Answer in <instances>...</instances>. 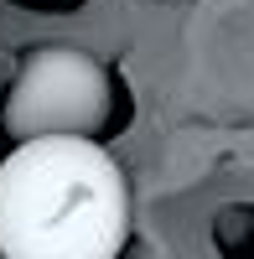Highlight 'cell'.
Masks as SVG:
<instances>
[{
	"instance_id": "3957f363",
	"label": "cell",
	"mask_w": 254,
	"mask_h": 259,
	"mask_svg": "<svg viewBox=\"0 0 254 259\" xmlns=\"http://www.w3.org/2000/svg\"><path fill=\"white\" fill-rule=\"evenodd\" d=\"M0 104H6V73H0Z\"/></svg>"
},
{
	"instance_id": "6da1fadb",
	"label": "cell",
	"mask_w": 254,
	"mask_h": 259,
	"mask_svg": "<svg viewBox=\"0 0 254 259\" xmlns=\"http://www.w3.org/2000/svg\"><path fill=\"white\" fill-rule=\"evenodd\" d=\"M130 244V182L99 140H21L0 161L6 259H119Z\"/></svg>"
},
{
	"instance_id": "7a4b0ae2",
	"label": "cell",
	"mask_w": 254,
	"mask_h": 259,
	"mask_svg": "<svg viewBox=\"0 0 254 259\" xmlns=\"http://www.w3.org/2000/svg\"><path fill=\"white\" fill-rule=\"evenodd\" d=\"M114 114V83L109 68L73 47V41H52V47H36L21 62L16 83L6 89L0 104V119H6L11 140H94Z\"/></svg>"
}]
</instances>
